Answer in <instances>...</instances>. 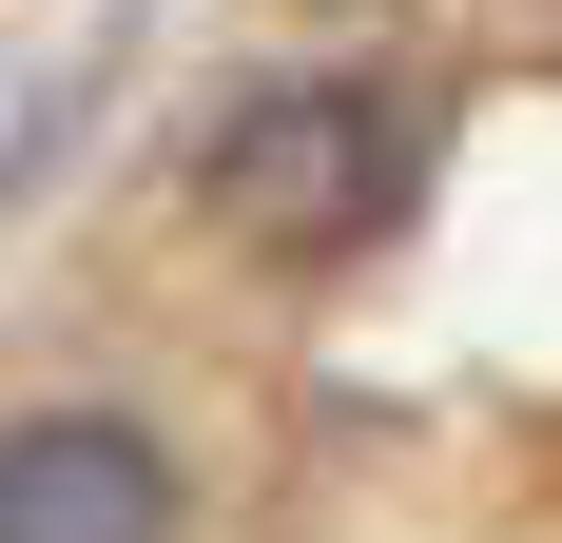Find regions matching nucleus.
<instances>
[{
  "label": "nucleus",
  "mask_w": 562,
  "mask_h": 543,
  "mask_svg": "<svg viewBox=\"0 0 562 543\" xmlns=\"http://www.w3.org/2000/svg\"><path fill=\"white\" fill-rule=\"evenodd\" d=\"M427 136H447V117L407 98V78H349V58H311V78H252V98L194 136V214H214L252 272H349L369 233H407V195H427Z\"/></svg>",
  "instance_id": "obj_1"
},
{
  "label": "nucleus",
  "mask_w": 562,
  "mask_h": 543,
  "mask_svg": "<svg viewBox=\"0 0 562 543\" xmlns=\"http://www.w3.org/2000/svg\"><path fill=\"white\" fill-rule=\"evenodd\" d=\"M0 543H175V446L136 408H40L0 428Z\"/></svg>",
  "instance_id": "obj_2"
}]
</instances>
